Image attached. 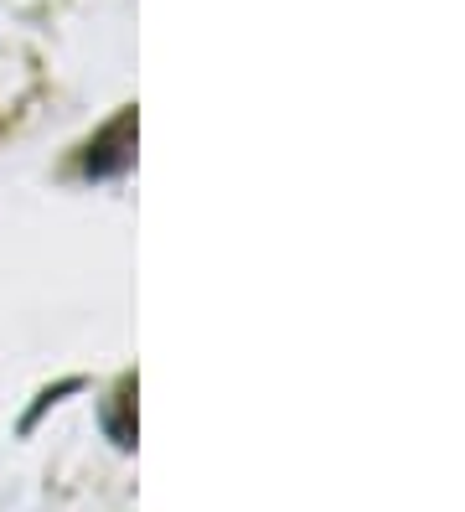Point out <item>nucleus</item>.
<instances>
[{
    "label": "nucleus",
    "instance_id": "nucleus-1",
    "mask_svg": "<svg viewBox=\"0 0 465 512\" xmlns=\"http://www.w3.org/2000/svg\"><path fill=\"white\" fill-rule=\"evenodd\" d=\"M130 135H135V114H119L114 125H109V135H104L99 145H88L83 171H88V176H114V171H124V166H130Z\"/></svg>",
    "mask_w": 465,
    "mask_h": 512
}]
</instances>
